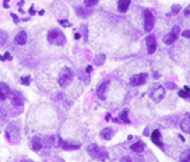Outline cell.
Listing matches in <instances>:
<instances>
[{"mask_svg":"<svg viewBox=\"0 0 190 162\" xmlns=\"http://www.w3.org/2000/svg\"><path fill=\"white\" fill-rule=\"evenodd\" d=\"M60 33H61V31H58L57 29H52V30H50V31H49V33H48V41H49V43L56 44V42H57V38H58Z\"/></svg>","mask_w":190,"mask_h":162,"instance_id":"obj_11","label":"cell"},{"mask_svg":"<svg viewBox=\"0 0 190 162\" xmlns=\"http://www.w3.org/2000/svg\"><path fill=\"white\" fill-rule=\"evenodd\" d=\"M120 118H121V120H122V122H125V123L130 124V118H128V112H127V111H124V112L121 113Z\"/></svg>","mask_w":190,"mask_h":162,"instance_id":"obj_24","label":"cell"},{"mask_svg":"<svg viewBox=\"0 0 190 162\" xmlns=\"http://www.w3.org/2000/svg\"><path fill=\"white\" fill-rule=\"evenodd\" d=\"M92 69H93V68H92V66H88L86 71H87V73H91V72H92Z\"/></svg>","mask_w":190,"mask_h":162,"instance_id":"obj_36","label":"cell"},{"mask_svg":"<svg viewBox=\"0 0 190 162\" xmlns=\"http://www.w3.org/2000/svg\"><path fill=\"white\" fill-rule=\"evenodd\" d=\"M166 86H168V88H170V89H175V88H176V85L172 83V82H168Z\"/></svg>","mask_w":190,"mask_h":162,"instance_id":"obj_31","label":"cell"},{"mask_svg":"<svg viewBox=\"0 0 190 162\" xmlns=\"http://www.w3.org/2000/svg\"><path fill=\"white\" fill-rule=\"evenodd\" d=\"M131 4V0H119L118 1V10L119 12H126L128 6Z\"/></svg>","mask_w":190,"mask_h":162,"instance_id":"obj_16","label":"cell"},{"mask_svg":"<svg viewBox=\"0 0 190 162\" xmlns=\"http://www.w3.org/2000/svg\"><path fill=\"white\" fill-rule=\"evenodd\" d=\"M57 137L56 136H50V137H48L46 138V144L48 146H56L55 144V140H56Z\"/></svg>","mask_w":190,"mask_h":162,"instance_id":"obj_26","label":"cell"},{"mask_svg":"<svg viewBox=\"0 0 190 162\" xmlns=\"http://www.w3.org/2000/svg\"><path fill=\"white\" fill-rule=\"evenodd\" d=\"M105 61H106V56H105L103 54L96 55L94 59V63L95 65H97V66H102V65L105 63Z\"/></svg>","mask_w":190,"mask_h":162,"instance_id":"obj_21","label":"cell"},{"mask_svg":"<svg viewBox=\"0 0 190 162\" xmlns=\"http://www.w3.org/2000/svg\"><path fill=\"white\" fill-rule=\"evenodd\" d=\"M11 101H12V104H13L14 106H17V107L24 105V100H23L21 94H20L19 92H13V93H12V99H11Z\"/></svg>","mask_w":190,"mask_h":162,"instance_id":"obj_10","label":"cell"},{"mask_svg":"<svg viewBox=\"0 0 190 162\" xmlns=\"http://www.w3.org/2000/svg\"><path fill=\"white\" fill-rule=\"evenodd\" d=\"M178 35H180V27H178V26H174V27H172V30H171L169 33H166V35L164 36L163 41H164V43H165V44L170 45V44H172V43L177 39Z\"/></svg>","mask_w":190,"mask_h":162,"instance_id":"obj_5","label":"cell"},{"mask_svg":"<svg viewBox=\"0 0 190 162\" xmlns=\"http://www.w3.org/2000/svg\"><path fill=\"white\" fill-rule=\"evenodd\" d=\"M182 10V7H181V5H178V4H175V5H172V7H171V11L166 14V16H175V14H177L180 11Z\"/></svg>","mask_w":190,"mask_h":162,"instance_id":"obj_22","label":"cell"},{"mask_svg":"<svg viewBox=\"0 0 190 162\" xmlns=\"http://www.w3.org/2000/svg\"><path fill=\"white\" fill-rule=\"evenodd\" d=\"M6 137L8 138V141L17 143L20 140V135H19V129L15 124H10L6 129Z\"/></svg>","mask_w":190,"mask_h":162,"instance_id":"obj_3","label":"cell"},{"mask_svg":"<svg viewBox=\"0 0 190 162\" xmlns=\"http://www.w3.org/2000/svg\"><path fill=\"white\" fill-rule=\"evenodd\" d=\"M144 149H145V144H144V142H141V141H138V142H136L134 144L131 146V150L134 152V153H137V154L143 153Z\"/></svg>","mask_w":190,"mask_h":162,"instance_id":"obj_14","label":"cell"},{"mask_svg":"<svg viewBox=\"0 0 190 162\" xmlns=\"http://www.w3.org/2000/svg\"><path fill=\"white\" fill-rule=\"evenodd\" d=\"M6 41H7V35L0 30V45H4L6 43Z\"/></svg>","mask_w":190,"mask_h":162,"instance_id":"obj_25","label":"cell"},{"mask_svg":"<svg viewBox=\"0 0 190 162\" xmlns=\"http://www.w3.org/2000/svg\"><path fill=\"white\" fill-rule=\"evenodd\" d=\"M100 136H101V138H103L105 141H109V140L113 137V130H112L110 128H105V129L101 130Z\"/></svg>","mask_w":190,"mask_h":162,"instance_id":"obj_15","label":"cell"},{"mask_svg":"<svg viewBox=\"0 0 190 162\" xmlns=\"http://www.w3.org/2000/svg\"><path fill=\"white\" fill-rule=\"evenodd\" d=\"M60 23H61L63 26H69V23H68V22H66V20H61Z\"/></svg>","mask_w":190,"mask_h":162,"instance_id":"obj_34","label":"cell"},{"mask_svg":"<svg viewBox=\"0 0 190 162\" xmlns=\"http://www.w3.org/2000/svg\"><path fill=\"white\" fill-rule=\"evenodd\" d=\"M97 1L99 0H85V5L87 7H93V6H95L97 4Z\"/></svg>","mask_w":190,"mask_h":162,"instance_id":"obj_27","label":"cell"},{"mask_svg":"<svg viewBox=\"0 0 190 162\" xmlns=\"http://www.w3.org/2000/svg\"><path fill=\"white\" fill-rule=\"evenodd\" d=\"M147 79V74L146 73H140V74H134L131 77L130 79V85L131 86H140L144 85Z\"/></svg>","mask_w":190,"mask_h":162,"instance_id":"obj_6","label":"cell"},{"mask_svg":"<svg viewBox=\"0 0 190 162\" xmlns=\"http://www.w3.org/2000/svg\"><path fill=\"white\" fill-rule=\"evenodd\" d=\"M184 14L188 16V17H190V5L189 6H187V8L184 10Z\"/></svg>","mask_w":190,"mask_h":162,"instance_id":"obj_32","label":"cell"},{"mask_svg":"<svg viewBox=\"0 0 190 162\" xmlns=\"http://www.w3.org/2000/svg\"><path fill=\"white\" fill-rule=\"evenodd\" d=\"M12 18L14 19V22H15V23H18V18H17V16H15V14H12Z\"/></svg>","mask_w":190,"mask_h":162,"instance_id":"obj_37","label":"cell"},{"mask_svg":"<svg viewBox=\"0 0 190 162\" xmlns=\"http://www.w3.org/2000/svg\"><path fill=\"white\" fill-rule=\"evenodd\" d=\"M87 152H88V154H89L93 159L103 160V159H106V158L108 156V154H107V152H106V149L100 148V147H97L96 144H91V146H88Z\"/></svg>","mask_w":190,"mask_h":162,"instance_id":"obj_2","label":"cell"},{"mask_svg":"<svg viewBox=\"0 0 190 162\" xmlns=\"http://www.w3.org/2000/svg\"><path fill=\"white\" fill-rule=\"evenodd\" d=\"M121 161H132V159H131V158H130V156H126V158H122V159H121Z\"/></svg>","mask_w":190,"mask_h":162,"instance_id":"obj_35","label":"cell"},{"mask_svg":"<svg viewBox=\"0 0 190 162\" xmlns=\"http://www.w3.org/2000/svg\"><path fill=\"white\" fill-rule=\"evenodd\" d=\"M189 92H190L189 89H186V88H184V89H182V91H180V95H181L182 98H188V97H189V95H190V93H189Z\"/></svg>","mask_w":190,"mask_h":162,"instance_id":"obj_28","label":"cell"},{"mask_svg":"<svg viewBox=\"0 0 190 162\" xmlns=\"http://www.w3.org/2000/svg\"><path fill=\"white\" fill-rule=\"evenodd\" d=\"M181 129L183 132H187V134H190V120L188 118H184L181 120V124H180Z\"/></svg>","mask_w":190,"mask_h":162,"instance_id":"obj_17","label":"cell"},{"mask_svg":"<svg viewBox=\"0 0 190 162\" xmlns=\"http://www.w3.org/2000/svg\"><path fill=\"white\" fill-rule=\"evenodd\" d=\"M181 161H190V149L186 150L181 155Z\"/></svg>","mask_w":190,"mask_h":162,"instance_id":"obj_23","label":"cell"},{"mask_svg":"<svg viewBox=\"0 0 190 162\" xmlns=\"http://www.w3.org/2000/svg\"><path fill=\"white\" fill-rule=\"evenodd\" d=\"M108 85H109V81H105V82H102V83L99 86V88H97V91H96V94H97V97H99L101 100H105V99H106V93H107V89H108Z\"/></svg>","mask_w":190,"mask_h":162,"instance_id":"obj_9","label":"cell"},{"mask_svg":"<svg viewBox=\"0 0 190 162\" xmlns=\"http://www.w3.org/2000/svg\"><path fill=\"white\" fill-rule=\"evenodd\" d=\"M74 79V72L69 67H64L58 77V85L61 87H67Z\"/></svg>","mask_w":190,"mask_h":162,"instance_id":"obj_1","label":"cell"},{"mask_svg":"<svg viewBox=\"0 0 190 162\" xmlns=\"http://www.w3.org/2000/svg\"><path fill=\"white\" fill-rule=\"evenodd\" d=\"M145 43H146V47H147V53L149 54H153L156 51V48H157V43H156V37L153 35H149L146 36L145 38Z\"/></svg>","mask_w":190,"mask_h":162,"instance_id":"obj_8","label":"cell"},{"mask_svg":"<svg viewBox=\"0 0 190 162\" xmlns=\"http://www.w3.org/2000/svg\"><path fill=\"white\" fill-rule=\"evenodd\" d=\"M182 36H183L184 38H190V30L183 31V32H182Z\"/></svg>","mask_w":190,"mask_h":162,"instance_id":"obj_30","label":"cell"},{"mask_svg":"<svg viewBox=\"0 0 190 162\" xmlns=\"http://www.w3.org/2000/svg\"><path fill=\"white\" fill-rule=\"evenodd\" d=\"M21 83H24L25 86H29L30 85V77H24V78H21Z\"/></svg>","mask_w":190,"mask_h":162,"instance_id":"obj_29","label":"cell"},{"mask_svg":"<svg viewBox=\"0 0 190 162\" xmlns=\"http://www.w3.org/2000/svg\"><path fill=\"white\" fill-rule=\"evenodd\" d=\"M4 57H5V60H11V59H12V57H11V55H10V53H5Z\"/></svg>","mask_w":190,"mask_h":162,"instance_id":"obj_33","label":"cell"},{"mask_svg":"<svg viewBox=\"0 0 190 162\" xmlns=\"http://www.w3.org/2000/svg\"><path fill=\"white\" fill-rule=\"evenodd\" d=\"M60 146L63 147V148L67 149V150H74V149H79V148H80V144H70V143L64 142V141H62V140H61V144H60Z\"/></svg>","mask_w":190,"mask_h":162,"instance_id":"obj_20","label":"cell"},{"mask_svg":"<svg viewBox=\"0 0 190 162\" xmlns=\"http://www.w3.org/2000/svg\"><path fill=\"white\" fill-rule=\"evenodd\" d=\"M14 39H15V43H17V44L23 45V44H25L26 41H27V35H26L25 31H19V32L17 33V36H15Z\"/></svg>","mask_w":190,"mask_h":162,"instance_id":"obj_12","label":"cell"},{"mask_svg":"<svg viewBox=\"0 0 190 162\" xmlns=\"http://www.w3.org/2000/svg\"><path fill=\"white\" fill-rule=\"evenodd\" d=\"M144 26H145L146 32H150L155 26V17H153L152 12L149 10L144 11Z\"/></svg>","mask_w":190,"mask_h":162,"instance_id":"obj_4","label":"cell"},{"mask_svg":"<svg viewBox=\"0 0 190 162\" xmlns=\"http://www.w3.org/2000/svg\"><path fill=\"white\" fill-rule=\"evenodd\" d=\"M164 95H165V89H164V87H162V86L156 87V88L151 92V99H152L155 103H159V101L164 98Z\"/></svg>","mask_w":190,"mask_h":162,"instance_id":"obj_7","label":"cell"},{"mask_svg":"<svg viewBox=\"0 0 190 162\" xmlns=\"http://www.w3.org/2000/svg\"><path fill=\"white\" fill-rule=\"evenodd\" d=\"M75 38L79 39V38H80V33H76V35H75Z\"/></svg>","mask_w":190,"mask_h":162,"instance_id":"obj_38","label":"cell"},{"mask_svg":"<svg viewBox=\"0 0 190 162\" xmlns=\"http://www.w3.org/2000/svg\"><path fill=\"white\" fill-rule=\"evenodd\" d=\"M151 140L157 146H161L162 144V141H161V132L158 130H155L152 134H151Z\"/></svg>","mask_w":190,"mask_h":162,"instance_id":"obj_18","label":"cell"},{"mask_svg":"<svg viewBox=\"0 0 190 162\" xmlns=\"http://www.w3.org/2000/svg\"><path fill=\"white\" fill-rule=\"evenodd\" d=\"M8 94H10V87L6 83L0 82V100H5Z\"/></svg>","mask_w":190,"mask_h":162,"instance_id":"obj_13","label":"cell"},{"mask_svg":"<svg viewBox=\"0 0 190 162\" xmlns=\"http://www.w3.org/2000/svg\"><path fill=\"white\" fill-rule=\"evenodd\" d=\"M42 142H41V140L39 138H37V137H35L32 141H31V147H32V149L35 150V152H38V150H41V148H42Z\"/></svg>","mask_w":190,"mask_h":162,"instance_id":"obj_19","label":"cell"}]
</instances>
